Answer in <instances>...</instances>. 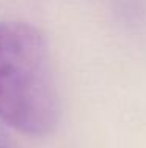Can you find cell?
<instances>
[{
	"label": "cell",
	"instance_id": "6da1fadb",
	"mask_svg": "<svg viewBox=\"0 0 146 148\" xmlns=\"http://www.w3.org/2000/svg\"><path fill=\"white\" fill-rule=\"evenodd\" d=\"M0 120L25 136H47L60 98L46 40L33 25L0 22Z\"/></svg>",
	"mask_w": 146,
	"mask_h": 148
}]
</instances>
